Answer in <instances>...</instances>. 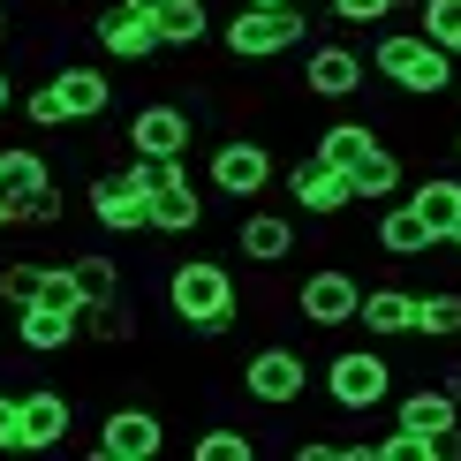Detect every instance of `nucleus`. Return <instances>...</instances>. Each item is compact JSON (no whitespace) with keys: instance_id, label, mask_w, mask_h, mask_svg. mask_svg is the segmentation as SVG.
I'll return each mask as SVG.
<instances>
[{"instance_id":"23","label":"nucleus","mask_w":461,"mask_h":461,"mask_svg":"<svg viewBox=\"0 0 461 461\" xmlns=\"http://www.w3.org/2000/svg\"><path fill=\"white\" fill-rule=\"evenodd\" d=\"M53 84H61V99H68V113H76V122H99V113L113 106L106 68H84V61H76V68H61V76H53Z\"/></svg>"},{"instance_id":"45","label":"nucleus","mask_w":461,"mask_h":461,"mask_svg":"<svg viewBox=\"0 0 461 461\" xmlns=\"http://www.w3.org/2000/svg\"><path fill=\"white\" fill-rule=\"evenodd\" d=\"M447 242H454V249H461V227H454V235H447Z\"/></svg>"},{"instance_id":"10","label":"nucleus","mask_w":461,"mask_h":461,"mask_svg":"<svg viewBox=\"0 0 461 461\" xmlns=\"http://www.w3.org/2000/svg\"><path fill=\"white\" fill-rule=\"evenodd\" d=\"M189 137H197V113L175 106V99H144L129 113V151H137V159H182Z\"/></svg>"},{"instance_id":"4","label":"nucleus","mask_w":461,"mask_h":461,"mask_svg":"<svg viewBox=\"0 0 461 461\" xmlns=\"http://www.w3.org/2000/svg\"><path fill=\"white\" fill-rule=\"evenodd\" d=\"M303 38H311V15L303 8H242L235 23L220 31V46L235 53V61H280V53H295Z\"/></svg>"},{"instance_id":"36","label":"nucleus","mask_w":461,"mask_h":461,"mask_svg":"<svg viewBox=\"0 0 461 461\" xmlns=\"http://www.w3.org/2000/svg\"><path fill=\"white\" fill-rule=\"evenodd\" d=\"M15 220H23V189H15V182H0V235H8Z\"/></svg>"},{"instance_id":"37","label":"nucleus","mask_w":461,"mask_h":461,"mask_svg":"<svg viewBox=\"0 0 461 461\" xmlns=\"http://www.w3.org/2000/svg\"><path fill=\"white\" fill-rule=\"evenodd\" d=\"M0 454H15V393L0 386Z\"/></svg>"},{"instance_id":"32","label":"nucleus","mask_w":461,"mask_h":461,"mask_svg":"<svg viewBox=\"0 0 461 461\" xmlns=\"http://www.w3.org/2000/svg\"><path fill=\"white\" fill-rule=\"evenodd\" d=\"M197 461H249L258 454V438L249 431H235V424H220V431H197V447H189Z\"/></svg>"},{"instance_id":"25","label":"nucleus","mask_w":461,"mask_h":461,"mask_svg":"<svg viewBox=\"0 0 461 461\" xmlns=\"http://www.w3.org/2000/svg\"><path fill=\"white\" fill-rule=\"evenodd\" d=\"M416 340H461V287H424L416 295Z\"/></svg>"},{"instance_id":"12","label":"nucleus","mask_w":461,"mask_h":461,"mask_svg":"<svg viewBox=\"0 0 461 461\" xmlns=\"http://www.w3.org/2000/svg\"><path fill=\"white\" fill-rule=\"evenodd\" d=\"M287 197H295V212H311V220H333V212H348L356 204V182H348V167H333V159H295L287 167Z\"/></svg>"},{"instance_id":"1","label":"nucleus","mask_w":461,"mask_h":461,"mask_svg":"<svg viewBox=\"0 0 461 461\" xmlns=\"http://www.w3.org/2000/svg\"><path fill=\"white\" fill-rule=\"evenodd\" d=\"M371 68L378 76H386V84L401 91V99H447V91H454V53L447 46H438V38H424V31H386V38H378V46H371Z\"/></svg>"},{"instance_id":"20","label":"nucleus","mask_w":461,"mask_h":461,"mask_svg":"<svg viewBox=\"0 0 461 461\" xmlns=\"http://www.w3.org/2000/svg\"><path fill=\"white\" fill-rule=\"evenodd\" d=\"M15 340H23V356H61L76 340V311H53V303H23L15 311Z\"/></svg>"},{"instance_id":"41","label":"nucleus","mask_w":461,"mask_h":461,"mask_svg":"<svg viewBox=\"0 0 461 461\" xmlns=\"http://www.w3.org/2000/svg\"><path fill=\"white\" fill-rule=\"evenodd\" d=\"M8 106H15V76L0 68V113H8Z\"/></svg>"},{"instance_id":"40","label":"nucleus","mask_w":461,"mask_h":461,"mask_svg":"<svg viewBox=\"0 0 461 461\" xmlns=\"http://www.w3.org/2000/svg\"><path fill=\"white\" fill-rule=\"evenodd\" d=\"M438 386H447V393L461 401V363H438Z\"/></svg>"},{"instance_id":"27","label":"nucleus","mask_w":461,"mask_h":461,"mask_svg":"<svg viewBox=\"0 0 461 461\" xmlns=\"http://www.w3.org/2000/svg\"><path fill=\"white\" fill-rule=\"evenodd\" d=\"M348 182H356V204H393V189L409 182V167H401V151H386V144H378V151L356 167Z\"/></svg>"},{"instance_id":"13","label":"nucleus","mask_w":461,"mask_h":461,"mask_svg":"<svg viewBox=\"0 0 461 461\" xmlns=\"http://www.w3.org/2000/svg\"><path fill=\"white\" fill-rule=\"evenodd\" d=\"M363 76H371V61H363L348 38H318V46L303 53V91H311V99H356Z\"/></svg>"},{"instance_id":"17","label":"nucleus","mask_w":461,"mask_h":461,"mask_svg":"<svg viewBox=\"0 0 461 461\" xmlns=\"http://www.w3.org/2000/svg\"><path fill=\"white\" fill-rule=\"evenodd\" d=\"M393 424H401V431H416V438H438L447 424H461V401L438 386V378H424V386H409V393L393 401Z\"/></svg>"},{"instance_id":"42","label":"nucleus","mask_w":461,"mask_h":461,"mask_svg":"<svg viewBox=\"0 0 461 461\" xmlns=\"http://www.w3.org/2000/svg\"><path fill=\"white\" fill-rule=\"evenodd\" d=\"M242 8H295V0H242Z\"/></svg>"},{"instance_id":"26","label":"nucleus","mask_w":461,"mask_h":461,"mask_svg":"<svg viewBox=\"0 0 461 461\" xmlns=\"http://www.w3.org/2000/svg\"><path fill=\"white\" fill-rule=\"evenodd\" d=\"M409 204L438 227V242H447L454 227H461V175H431V182H416V189H409Z\"/></svg>"},{"instance_id":"14","label":"nucleus","mask_w":461,"mask_h":461,"mask_svg":"<svg viewBox=\"0 0 461 461\" xmlns=\"http://www.w3.org/2000/svg\"><path fill=\"white\" fill-rule=\"evenodd\" d=\"M68 438V393L23 386L15 393V454H53Z\"/></svg>"},{"instance_id":"24","label":"nucleus","mask_w":461,"mask_h":461,"mask_svg":"<svg viewBox=\"0 0 461 461\" xmlns=\"http://www.w3.org/2000/svg\"><path fill=\"white\" fill-rule=\"evenodd\" d=\"M311 151H318V159H333V167H348V175H356V167H363V159L378 151V129H363V122H325Z\"/></svg>"},{"instance_id":"16","label":"nucleus","mask_w":461,"mask_h":461,"mask_svg":"<svg viewBox=\"0 0 461 461\" xmlns=\"http://www.w3.org/2000/svg\"><path fill=\"white\" fill-rule=\"evenodd\" d=\"M356 325L371 340H416V295L409 287H363V311H356Z\"/></svg>"},{"instance_id":"19","label":"nucleus","mask_w":461,"mask_h":461,"mask_svg":"<svg viewBox=\"0 0 461 461\" xmlns=\"http://www.w3.org/2000/svg\"><path fill=\"white\" fill-rule=\"evenodd\" d=\"M371 242L386 249V258H424V249L438 242V227L416 212V204H386V212H378V227H371Z\"/></svg>"},{"instance_id":"6","label":"nucleus","mask_w":461,"mask_h":461,"mask_svg":"<svg viewBox=\"0 0 461 461\" xmlns=\"http://www.w3.org/2000/svg\"><path fill=\"white\" fill-rule=\"evenodd\" d=\"M84 204H91V220H99L106 235H144V227H151V197H144L137 159H129V167H106V175H91Z\"/></svg>"},{"instance_id":"22","label":"nucleus","mask_w":461,"mask_h":461,"mask_svg":"<svg viewBox=\"0 0 461 461\" xmlns=\"http://www.w3.org/2000/svg\"><path fill=\"white\" fill-rule=\"evenodd\" d=\"M76 340H91V348H129V340H137V311H129L122 295L84 303V311H76Z\"/></svg>"},{"instance_id":"28","label":"nucleus","mask_w":461,"mask_h":461,"mask_svg":"<svg viewBox=\"0 0 461 461\" xmlns=\"http://www.w3.org/2000/svg\"><path fill=\"white\" fill-rule=\"evenodd\" d=\"M76 280H84V303H113V295H122V265H113L106 258V249H76Z\"/></svg>"},{"instance_id":"43","label":"nucleus","mask_w":461,"mask_h":461,"mask_svg":"<svg viewBox=\"0 0 461 461\" xmlns=\"http://www.w3.org/2000/svg\"><path fill=\"white\" fill-rule=\"evenodd\" d=\"M454 159H461V122H454Z\"/></svg>"},{"instance_id":"44","label":"nucleus","mask_w":461,"mask_h":461,"mask_svg":"<svg viewBox=\"0 0 461 461\" xmlns=\"http://www.w3.org/2000/svg\"><path fill=\"white\" fill-rule=\"evenodd\" d=\"M0 38H8V8H0Z\"/></svg>"},{"instance_id":"33","label":"nucleus","mask_w":461,"mask_h":461,"mask_svg":"<svg viewBox=\"0 0 461 461\" xmlns=\"http://www.w3.org/2000/svg\"><path fill=\"white\" fill-rule=\"evenodd\" d=\"M61 212H68L61 182H46V189H31V197H23V220H15V227H31V235H53V227H61Z\"/></svg>"},{"instance_id":"39","label":"nucleus","mask_w":461,"mask_h":461,"mask_svg":"<svg viewBox=\"0 0 461 461\" xmlns=\"http://www.w3.org/2000/svg\"><path fill=\"white\" fill-rule=\"evenodd\" d=\"M295 461H340V447H333V438H303Z\"/></svg>"},{"instance_id":"3","label":"nucleus","mask_w":461,"mask_h":461,"mask_svg":"<svg viewBox=\"0 0 461 461\" xmlns=\"http://www.w3.org/2000/svg\"><path fill=\"white\" fill-rule=\"evenodd\" d=\"M325 401H333L340 416H371L393 401V356L386 348H340L325 363Z\"/></svg>"},{"instance_id":"38","label":"nucleus","mask_w":461,"mask_h":461,"mask_svg":"<svg viewBox=\"0 0 461 461\" xmlns=\"http://www.w3.org/2000/svg\"><path fill=\"white\" fill-rule=\"evenodd\" d=\"M431 461H461V424H447V431L431 438Z\"/></svg>"},{"instance_id":"34","label":"nucleus","mask_w":461,"mask_h":461,"mask_svg":"<svg viewBox=\"0 0 461 461\" xmlns=\"http://www.w3.org/2000/svg\"><path fill=\"white\" fill-rule=\"evenodd\" d=\"M38 280H46V265H38V258H15V265H0V303H8V311H23V303L38 295Z\"/></svg>"},{"instance_id":"15","label":"nucleus","mask_w":461,"mask_h":461,"mask_svg":"<svg viewBox=\"0 0 461 461\" xmlns=\"http://www.w3.org/2000/svg\"><path fill=\"white\" fill-rule=\"evenodd\" d=\"M159 447H167V424L151 409H113L106 424H99V454L106 461H151Z\"/></svg>"},{"instance_id":"29","label":"nucleus","mask_w":461,"mask_h":461,"mask_svg":"<svg viewBox=\"0 0 461 461\" xmlns=\"http://www.w3.org/2000/svg\"><path fill=\"white\" fill-rule=\"evenodd\" d=\"M0 182H15V189L31 197V189L53 182V159H46L38 144H8V151H0Z\"/></svg>"},{"instance_id":"21","label":"nucleus","mask_w":461,"mask_h":461,"mask_svg":"<svg viewBox=\"0 0 461 461\" xmlns=\"http://www.w3.org/2000/svg\"><path fill=\"white\" fill-rule=\"evenodd\" d=\"M129 8H137V15H151L167 46H204V31H212L204 0H129Z\"/></svg>"},{"instance_id":"9","label":"nucleus","mask_w":461,"mask_h":461,"mask_svg":"<svg viewBox=\"0 0 461 461\" xmlns=\"http://www.w3.org/2000/svg\"><path fill=\"white\" fill-rule=\"evenodd\" d=\"M356 311H363V280L348 265H318V273L295 287V318L303 325H325V333H333V325H356Z\"/></svg>"},{"instance_id":"7","label":"nucleus","mask_w":461,"mask_h":461,"mask_svg":"<svg viewBox=\"0 0 461 461\" xmlns=\"http://www.w3.org/2000/svg\"><path fill=\"white\" fill-rule=\"evenodd\" d=\"M204 175H212V189H220V197L258 204L265 189H273V175H280V167H273V144H265V137H227L212 159H204Z\"/></svg>"},{"instance_id":"11","label":"nucleus","mask_w":461,"mask_h":461,"mask_svg":"<svg viewBox=\"0 0 461 461\" xmlns=\"http://www.w3.org/2000/svg\"><path fill=\"white\" fill-rule=\"evenodd\" d=\"M91 38H99V53H106V61H137V68L167 53L159 23H151V15H137L129 0H113V8H99V15H91Z\"/></svg>"},{"instance_id":"35","label":"nucleus","mask_w":461,"mask_h":461,"mask_svg":"<svg viewBox=\"0 0 461 461\" xmlns=\"http://www.w3.org/2000/svg\"><path fill=\"white\" fill-rule=\"evenodd\" d=\"M325 8H333V23L363 31V23H386V15H393V0H325Z\"/></svg>"},{"instance_id":"18","label":"nucleus","mask_w":461,"mask_h":461,"mask_svg":"<svg viewBox=\"0 0 461 461\" xmlns=\"http://www.w3.org/2000/svg\"><path fill=\"white\" fill-rule=\"evenodd\" d=\"M235 249H242L249 265H280V258H295V220H280L273 204H258V212L235 220Z\"/></svg>"},{"instance_id":"2","label":"nucleus","mask_w":461,"mask_h":461,"mask_svg":"<svg viewBox=\"0 0 461 461\" xmlns=\"http://www.w3.org/2000/svg\"><path fill=\"white\" fill-rule=\"evenodd\" d=\"M167 311H175L189 333H227L235 325V273H227L220 258H182L175 273H167Z\"/></svg>"},{"instance_id":"31","label":"nucleus","mask_w":461,"mask_h":461,"mask_svg":"<svg viewBox=\"0 0 461 461\" xmlns=\"http://www.w3.org/2000/svg\"><path fill=\"white\" fill-rule=\"evenodd\" d=\"M23 122H31V129H68V122H76L53 76H46V84H38V91H23Z\"/></svg>"},{"instance_id":"30","label":"nucleus","mask_w":461,"mask_h":461,"mask_svg":"<svg viewBox=\"0 0 461 461\" xmlns=\"http://www.w3.org/2000/svg\"><path fill=\"white\" fill-rule=\"evenodd\" d=\"M416 31L438 38V46L461 61V0H424V8H416Z\"/></svg>"},{"instance_id":"5","label":"nucleus","mask_w":461,"mask_h":461,"mask_svg":"<svg viewBox=\"0 0 461 461\" xmlns=\"http://www.w3.org/2000/svg\"><path fill=\"white\" fill-rule=\"evenodd\" d=\"M137 175H144V197H151V235L204 227V197H197V182H189L182 159H137Z\"/></svg>"},{"instance_id":"8","label":"nucleus","mask_w":461,"mask_h":461,"mask_svg":"<svg viewBox=\"0 0 461 461\" xmlns=\"http://www.w3.org/2000/svg\"><path fill=\"white\" fill-rule=\"evenodd\" d=\"M242 393L258 401V409H295V401L311 393V363L295 348H280V340H265V348L242 363Z\"/></svg>"}]
</instances>
